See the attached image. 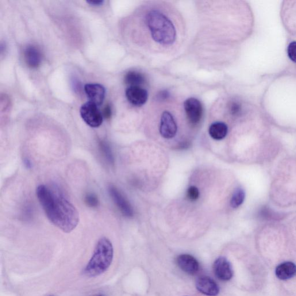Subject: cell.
I'll return each instance as SVG.
<instances>
[{"instance_id":"obj_1","label":"cell","mask_w":296,"mask_h":296,"mask_svg":"<svg viewBox=\"0 0 296 296\" xmlns=\"http://www.w3.org/2000/svg\"><path fill=\"white\" fill-rule=\"evenodd\" d=\"M36 194L46 216L53 225L66 233L76 228L79 222L78 211L66 198L45 184L37 187Z\"/></svg>"},{"instance_id":"obj_2","label":"cell","mask_w":296,"mask_h":296,"mask_svg":"<svg viewBox=\"0 0 296 296\" xmlns=\"http://www.w3.org/2000/svg\"><path fill=\"white\" fill-rule=\"evenodd\" d=\"M146 22L152 39L161 45H171L176 40V31L174 24L158 10L150 11Z\"/></svg>"},{"instance_id":"obj_3","label":"cell","mask_w":296,"mask_h":296,"mask_svg":"<svg viewBox=\"0 0 296 296\" xmlns=\"http://www.w3.org/2000/svg\"><path fill=\"white\" fill-rule=\"evenodd\" d=\"M114 248L112 243L106 237L101 238L95 246L93 256L84 269V274L95 277L105 272L113 262Z\"/></svg>"},{"instance_id":"obj_4","label":"cell","mask_w":296,"mask_h":296,"mask_svg":"<svg viewBox=\"0 0 296 296\" xmlns=\"http://www.w3.org/2000/svg\"><path fill=\"white\" fill-rule=\"evenodd\" d=\"M80 114L83 121L91 128H98L103 124L104 118L102 113L98 106L89 102L80 107Z\"/></svg>"},{"instance_id":"obj_5","label":"cell","mask_w":296,"mask_h":296,"mask_svg":"<svg viewBox=\"0 0 296 296\" xmlns=\"http://www.w3.org/2000/svg\"><path fill=\"white\" fill-rule=\"evenodd\" d=\"M184 109L185 111L188 121L192 125H196L201 122L203 116V106L201 102L195 98H189L184 102Z\"/></svg>"},{"instance_id":"obj_6","label":"cell","mask_w":296,"mask_h":296,"mask_svg":"<svg viewBox=\"0 0 296 296\" xmlns=\"http://www.w3.org/2000/svg\"><path fill=\"white\" fill-rule=\"evenodd\" d=\"M109 191L111 198L122 214L126 217H132L134 214L133 207L118 188L114 185H110L109 187Z\"/></svg>"},{"instance_id":"obj_7","label":"cell","mask_w":296,"mask_h":296,"mask_svg":"<svg viewBox=\"0 0 296 296\" xmlns=\"http://www.w3.org/2000/svg\"><path fill=\"white\" fill-rule=\"evenodd\" d=\"M159 130L161 136L167 139L175 136L178 127L174 118L170 112L165 111L161 115Z\"/></svg>"},{"instance_id":"obj_8","label":"cell","mask_w":296,"mask_h":296,"mask_svg":"<svg viewBox=\"0 0 296 296\" xmlns=\"http://www.w3.org/2000/svg\"><path fill=\"white\" fill-rule=\"evenodd\" d=\"M214 271L217 277L223 281H228L233 276L232 264L224 257H219L214 264Z\"/></svg>"},{"instance_id":"obj_9","label":"cell","mask_w":296,"mask_h":296,"mask_svg":"<svg viewBox=\"0 0 296 296\" xmlns=\"http://www.w3.org/2000/svg\"><path fill=\"white\" fill-rule=\"evenodd\" d=\"M84 90L89 102L97 106L102 105L105 98L106 90L102 84L88 83L84 86Z\"/></svg>"},{"instance_id":"obj_10","label":"cell","mask_w":296,"mask_h":296,"mask_svg":"<svg viewBox=\"0 0 296 296\" xmlns=\"http://www.w3.org/2000/svg\"><path fill=\"white\" fill-rule=\"evenodd\" d=\"M125 94L128 102L134 106H143L148 101V92L141 86H129Z\"/></svg>"},{"instance_id":"obj_11","label":"cell","mask_w":296,"mask_h":296,"mask_svg":"<svg viewBox=\"0 0 296 296\" xmlns=\"http://www.w3.org/2000/svg\"><path fill=\"white\" fill-rule=\"evenodd\" d=\"M195 285L201 293L208 296H217L219 293L218 284L209 276H200L196 280Z\"/></svg>"},{"instance_id":"obj_12","label":"cell","mask_w":296,"mask_h":296,"mask_svg":"<svg viewBox=\"0 0 296 296\" xmlns=\"http://www.w3.org/2000/svg\"><path fill=\"white\" fill-rule=\"evenodd\" d=\"M176 263L178 267L188 274H195L199 270L200 266L198 261L190 255H179L176 259Z\"/></svg>"},{"instance_id":"obj_13","label":"cell","mask_w":296,"mask_h":296,"mask_svg":"<svg viewBox=\"0 0 296 296\" xmlns=\"http://www.w3.org/2000/svg\"><path fill=\"white\" fill-rule=\"evenodd\" d=\"M24 58L27 65L31 68H37L42 62V54L36 46H27L24 51Z\"/></svg>"},{"instance_id":"obj_14","label":"cell","mask_w":296,"mask_h":296,"mask_svg":"<svg viewBox=\"0 0 296 296\" xmlns=\"http://www.w3.org/2000/svg\"><path fill=\"white\" fill-rule=\"evenodd\" d=\"M276 277L280 280H287L296 275V265L291 261H286L278 265L276 268Z\"/></svg>"},{"instance_id":"obj_15","label":"cell","mask_w":296,"mask_h":296,"mask_svg":"<svg viewBox=\"0 0 296 296\" xmlns=\"http://www.w3.org/2000/svg\"><path fill=\"white\" fill-rule=\"evenodd\" d=\"M228 133V127L225 123L215 122L211 125L209 129V134L215 140L224 139Z\"/></svg>"},{"instance_id":"obj_16","label":"cell","mask_w":296,"mask_h":296,"mask_svg":"<svg viewBox=\"0 0 296 296\" xmlns=\"http://www.w3.org/2000/svg\"><path fill=\"white\" fill-rule=\"evenodd\" d=\"M125 82L129 86H141L146 82L145 76L136 71H129L125 76Z\"/></svg>"},{"instance_id":"obj_17","label":"cell","mask_w":296,"mask_h":296,"mask_svg":"<svg viewBox=\"0 0 296 296\" xmlns=\"http://www.w3.org/2000/svg\"><path fill=\"white\" fill-rule=\"evenodd\" d=\"M98 147L102 154L105 157L108 163L111 164L114 163V157L110 146L107 142L104 141L98 142Z\"/></svg>"},{"instance_id":"obj_18","label":"cell","mask_w":296,"mask_h":296,"mask_svg":"<svg viewBox=\"0 0 296 296\" xmlns=\"http://www.w3.org/2000/svg\"><path fill=\"white\" fill-rule=\"evenodd\" d=\"M245 191L241 188H238V189L234 191V193L232 196L231 199V202L230 205L234 208V209H237L243 203L245 199Z\"/></svg>"},{"instance_id":"obj_19","label":"cell","mask_w":296,"mask_h":296,"mask_svg":"<svg viewBox=\"0 0 296 296\" xmlns=\"http://www.w3.org/2000/svg\"><path fill=\"white\" fill-rule=\"evenodd\" d=\"M84 202L91 208L97 207L100 205L97 196L94 193H87L84 197Z\"/></svg>"},{"instance_id":"obj_20","label":"cell","mask_w":296,"mask_h":296,"mask_svg":"<svg viewBox=\"0 0 296 296\" xmlns=\"http://www.w3.org/2000/svg\"><path fill=\"white\" fill-rule=\"evenodd\" d=\"M229 112L233 116H237L241 113L242 106L240 102L233 101L230 102L229 106Z\"/></svg>"},{"instance_id":"obj_21","label":"cell","mask_w":296,"mask_h":296,"mask_svg":"<svg viewBox=\"0 0 296 296\" xmlns=\"http://www.w3.org/2000/svg\"><path fill=\"white\" fill-rule=\"evenodd\" d=\"M287 52L290 59L296 63V41L290 42L288 45Z\"/></svg>"},{"instance_id":"obj_22","label":"cell","mask_w":296,"mask_h":296,"mask_svg":"<svg viewBox=\"0 0 296 296\" xmlns=\"http://www.w3.org/2000/svg\"><path fill=\"white\" fill-rule=\"evenodd\" d=\"M199 190L198 189V187H196L195 186H190L187 191V198L191 201H197L199 198Z\"/></svg>"},{"instance_id":"obj_23","label":"cell","mask_w":296,"mask_h":296,"mask_svg":"<svg viewBox=\"0 0 296 296\" xmlns=\"http://www.w3.org/2000/svg\"><path fill=\"white\" fill-rule=\"evenodd\" d=\"M260 216L264 219H271L274 218L275 215L267 208H263L260 210Z\"/></svg>"},{"instance_id":"obj_24","label":"cell","mask_w":296,"mask_h":296,"mask_svg":"<svg viewBox=\"0 0 296 296\" xmlns=\"http://www.w3.org/2000/svg\"><path fill=\"white\" fill-rule=\"evenodd\" d=\"M103 118L109 119L112 116V109L109 105H107L102 112Z\"/></svg>"},{"instance_id":"obj_25","label":"cell","mask_w":296,"mask_h":296,"mask_svg":"<svg viewBox=\"0 0 296 296\" xmlns=\"http://www.w3.org/2000/svg\"><path fill=\"white\" fill-rule=\"evenodd\" d=\"M88 4H89L90 5L93 6H101L103 5V3L105 2L103 0H95V1H93V0H90V1H87Z\"/></svg>"},{"instance_id":"obj_26","label":"cell","mask_w":296,"mask_h":296,"mask_svg":"<svg viewBox=\"0 0 296 296\" xmlns=\"http://www.w3.org/2000/svg\"><path fill=\"white\" fill-rule=\"evenodd\" d=\"M169 93L166 90H164L162 91H160L159 95L158 97L160 100H162V101H165V100L168 98Z\"/></svg>"},{"instance_id":"obj_27","label":"cell","mask_w":296,"mask_h":296,"mask_svg":"<svg viewBox=\"0 0 296 296\" xmlns=\"http://www.w3.org/2000/svg\"><path fill=\"white\" fill-rule=\"evenodd\" d=\"M97 296H106V295H98Z\"/></svg>"},{"instance_id":"obj_28","label":"cell","mask_w":296,"mask_h":296,"mask_svg":"<svg viewBox=\"0 0 296 296\" xmlns=\"http://www.w3.org/2000/svg\"><path fill=\"white\" fill-rule=\"evenodd\" d=\"M49 296H54V295H49Z\"/></svg>"}]
</instances>
